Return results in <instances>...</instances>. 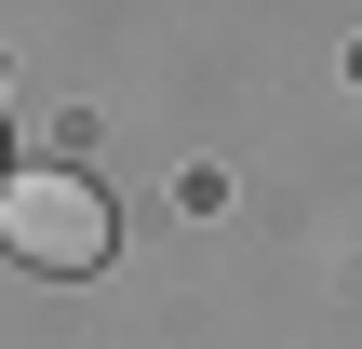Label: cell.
Instances as JSON below:
<instances>
[{"label": "cell", "instance_id": "cell-1", "mask_svg": "<svg viewBox=\"0 0 362 349\" xmlns=\"http://www.w3.org/2000/svg\"><path fill=\"white\" fill-rule=\"evenodd\" d=\"M0 256H13L27 282H94V269L121 256V202H107V175H67V161L0 175Z\"/></svg>", "mask_w": 362, "mask_h": 349}, {"label": "cell", "instance_id": "cell-2", "mask_svg": "<svg viewBox=\"0 0 362 349\" xmlns=\"http://www.w3.org/2000/svg\"><path fill=\"white\" fill-rule=\"evenodd\" d=\"M0 175H13V148H0Z\"/></svg>", "mask_w": 362, "mask_h": 349}]
</instances>
